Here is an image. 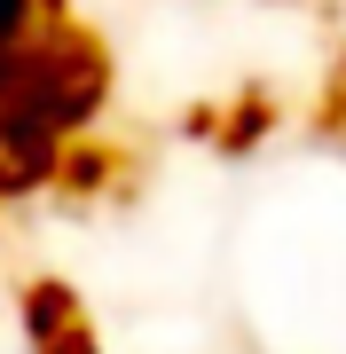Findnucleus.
Returning <instances> with one entry per match:
<instances>
[{
    "instance_id": "nucleus-1",
    "label": "nucleus",
    "mask_w": 346,
    "mask_h": 354,
    "mask_svg": "<svg viewBox=\"0 0 346 354\" xmlns=\"http://www.w3.org/2000/svg\"><path fill=\"white\" fill-rule=\"evenodd\" d=\"M32 24H39V0H0V71L32 48Z\"/></svg>"
}]
</instances>
